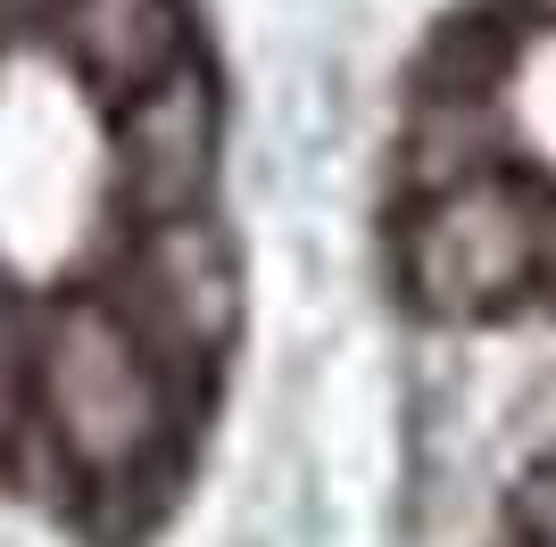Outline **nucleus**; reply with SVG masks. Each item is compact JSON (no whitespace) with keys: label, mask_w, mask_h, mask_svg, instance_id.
Here are the masks:
<instances>
[{"label":"nucleus","mask_w":556,"mask_h":547,"mask_svg":"<svg viewBox=\"0 0 556 547\" xmlns=\"http://www.w3.org/2000/svg\"><path fill=\"white\" fill-rule=\"evenodd\" d=\"M241 341L191 0H0V481L92 547L191 498Z\"/></svg>","instance_id":"1"},{"label":"nucleus","mask_w":556,"mask_h":547,"mask_svg":"<svg viewBox=\"0 0 556 547\" xmlns=\"http://www.w3.org/2000/svg\"><path fill=\"white\" fill-rule=\"evenodd\" d=\"M382 274L416 323H556V0H448L399 75Z\"/></svg>","instance_id":"2"},{"label":"nucleus","mask_w":556,"mask_h":547,"mask_svg":"<svg viewBox=\"0 0 556 547\" xmlns=\"http://www.w3.org/2000/svg\"><path fill=\"white\" fill-rule=\"evenodd\" d=\"M482 547H556V440L507 481V498H498V514H490Z\"/></svg>","instance_id":"3"}]
</instances>
